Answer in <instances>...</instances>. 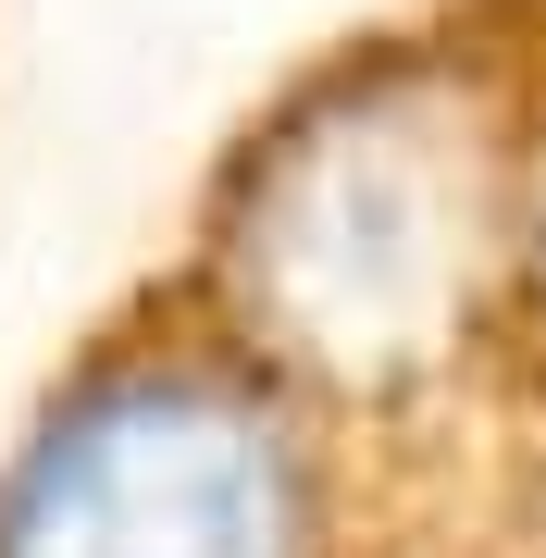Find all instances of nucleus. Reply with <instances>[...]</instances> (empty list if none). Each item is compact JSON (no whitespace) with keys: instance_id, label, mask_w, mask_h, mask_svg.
Returning <instances> with one entry per match:
<instances>
[{"instance_id":"nucleus-1","label":"nucleus","mask_w":546,"mask_h":558,"mask_svg":"<svg viewBox=\"0 0 546 558\" xmlns=\"http://www.w3.org/2000/svg\"><path fill=\"white\" fill-rule=\"evenodd\" d=\"M522 87L534 50L460 25L336 50L223 161L199 299L336 422L435 398L509 348Z\"/></svg>"},{"instance_id":"nucleus-2","label":"nucleus","mask_w":546,"mask_h":558,"mask_svg":"<svg viewBox=\"0 0 546 558\" xmlns=\"http://www.w3.org/2000/svg\"><path fill=\"white\" fill-rule=\"evenodd\" d=\"M0 558H361L348 422L186 286L25 410Z\"/></svg>"},{"instance_id":"nucleus-3","label":"nucleus","mask_w":546,"mask_h":558,"mask_svg":"<svg viewBox=\"0 0 546 558\" xmlns=\"http://www.w3.org/2000/svg\"><path fill=\"white\" fill-rule=\"evenodd\" d=\"M509 348L546 373V50L522 87V174H509Z\"/></svg>"}]
</instances>
